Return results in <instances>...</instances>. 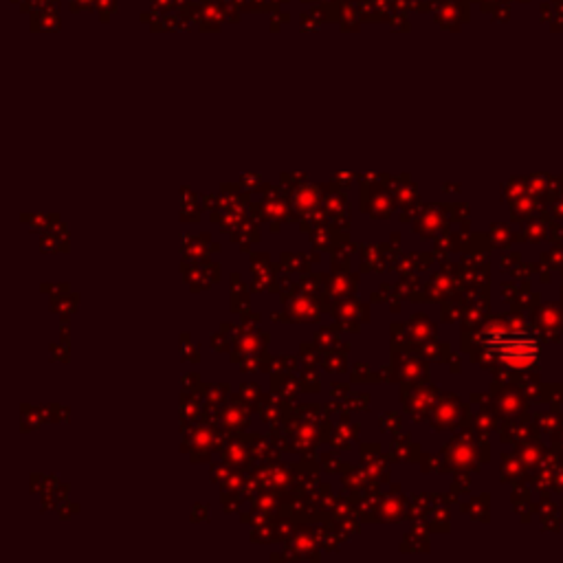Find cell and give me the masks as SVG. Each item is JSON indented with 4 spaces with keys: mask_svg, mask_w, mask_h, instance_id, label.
Wrapping results in <instances>:
<instances>
[{
    "mask_svg": "<svg viewBox=\"0 0 563 563\" xmlns=\"http://www.w3.org/2000/svg\"><path fill=\"white\" fill-rule=\"evenodd\" d=\"M484 346L510 368H528L539 359V341L528 332H486Z\"/></svg>",
    "mask_w": 563,
    "mask_h": 563,
    "instance_id": "1",
    "label": "cell"
}]
</instances>
